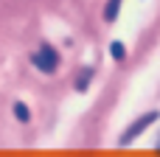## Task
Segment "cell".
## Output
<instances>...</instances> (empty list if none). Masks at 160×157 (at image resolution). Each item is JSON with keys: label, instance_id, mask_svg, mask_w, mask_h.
Returning a JSON list of instances; mask_svg holds the SVG:
<instances>
[{"label": "cell", "instance_id": "cell-1", "mask_svg": "<svg viewBox=\"0 0 160 157\" xmlns=\"http://www.w3.org/2000/svg\"><path fill=\"white\" fill-rule=\"evenodd\" d=\"M31 65L42 73H53L56 65H59V53L53 48H39L37 53H31Z\"/></svg>", "mask_w": 160, "mask_h": 157}, {"label": "cell", "instance_id": "cell-2", "mask_svg": "<svg viewBox=\"0 0 160 157\" xmlns=\"http://www.w3.org/2000/svg\"><path fill=\"white\" fill-rule=\"evenodd\" d=\"M155 121H158V112H146V115H141V118H138V121H135V124H132V126L121 135V143H124V146H127V143H132V140H135V138H138L146 126H152Z\"/></svg>", "mask_w": 160, "mask_h": 157}, {"label": "cell", "instance_id": "cell-3", "mask_svg": "<svg viewBox=\"0 0 160 157\" xmlns=\"http://www.w3.org/2000/svg\"><path fill=\"white\" fill-rule=\"evenodd\" d=\"M118 8H121V0H107V8H104V20L112 22L118 17Z\"/></svg>", "mask_w": 160, "mask_h": 157}, {"label": "cell", "instance_id": "cell-4", "mask_svg": "<svg viewBox=\"0 0 160 157\" xmlns=\"http://www.w3.org/2000/svg\"><path fill=\"white\" fill-rule=\"evenodd\" d=\"M90 76H93V70H90V67H84V70L79 73V79H76V90H79V93H84V90H87V84H90Z\"/></svg>", "mask_w": 160, "mask_h": 157}, {"label": "cell", "instance_id": "cell-5", "mask_svg": "<svg viewBox=\"0 0 160 157\" xmlns=\"http://www.w3.org/2000/svg\"><path fill=\"white\" fill-rule=\"evenodd\" d=\"M14 115H17V121H22V124H25V121H31V112H28V107H25L22 101H17V104H14Z\"/></svg>", "mask_w": 160, "mask_h": 157}, {"label": "cell", "instance_id": "cell-6", "mask_svg": "<svg viewBox=\"0 0 160 157\" xmlns=\"http://www.w3.org/2000/svg\"><path fill=\"white\" fill-rule=\"evenodd\" d=\"M110 53H112V59H118V62H121V59L127 56V48H124V42H112V45H110Z\"/></svg>", "mask_w": 160, "mask_h": 157}]
</instances>
